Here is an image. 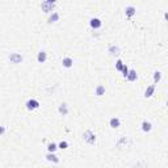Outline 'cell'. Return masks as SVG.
Instances as JSON below:
<instances>
[{
    "label": "cell",
    "mask_w": 168,
    "mask_h": 168,
    "mask_svg": "<svg viewBox=\"0 0 168 168\" xmlns=\"http://www.w3.org/2000/svg\"><path fill=\"white\" fill-rule=\"evenodd\" d=\"M4 133H5V127L4 126H0V136H1Z\"/></svg>",
    "instance_id": "603a6c76"
},
{
    "label": "cell",
    "mask_w": 168,
    "mask_h": 168,
    "mask_svg": "<svg viewBox=\"0 0 168 168\" xmlns=\"http://www.w3.org/2000/svg\"><path fill=\"white\" fill-rule=\"evenodd\" d=\"M41 9H42V12H45V13H51L52 10H54V4L43 0V1L41 3Z\"/></svg>",
    "instance_id": "3957f363"
},
{
    "label": "cell",
    "mask_w": 168,
    "mask_h": 168,
    "mask_svg": "<svg viewBox=\"0 0 168 168\" xmlns=\"http://www.w3.org/2000/svg\"><path fill=\"white\" fill-rule=\"evenodd\" d=\"M62 64H63V67L64 68H71L74 66V60H72V58H70V57H64L63 58V60H62Z\"/></svg>",
    "instance_id": "ba28073f"
},
{
    "label": "cell",
    "mask_w": 168,
    "mask_h": 168,
    "mask_svg": "<svg viewBox=\"0 0 168 168\" xmlns=\"http://www.w3.org/2000/svg\"><path fill=\"white\" fill-rule=\"evenodd\" d=\"M58 150V144L55 143H49L47 144V151L49 152H55Z\"/></svg>",
    "instance_id": "d6986e66"
},
{
    "label": "cell",
    "mask_w": 168,
    "mask_h": 168,
    "mask_svg": "<svg viewBox=\"0 0 168 168\" xmlns=\"http://www.w3.org/2000/svg\"><path fill=\"white\" fill-rule=\"evenodd\" d=\"M121 72H122V76H123V78H126V75L129 74V67L125 64V63H123V66H122V70H121Z\"/></svg>",
    "instance_id": "ffe728a7"
},
{
    "label": "cell",
    "mask_w": 168,
    "mask_h": 168,
    "mask_svg": "<svg viewBox=\"0 0 168 168\" xmlns=\"http://www.w3.org/2000/svg\"><path fill=\"white\" fill-rule=\"evenodd\" d=\"M141 126H142V130H143L144 133H150V131L152 130V123L150 122V121H146V120H144L143 122H142Z\"/></svg>",
    "instance_id": "30bf717a"
},
{
    "label": "cell",
    "mask_w": 168,
    "mask_h": 168,
    "mask_svg": "<svg viewBox=\"0 0 168 168\" xmlns=\"http://www.w3.org/2000/svg\"><path fill=\"white\" fill-rule=\"evenodd\" d=\"M94 94L96 96H102V94H105V87L102 85V84H99V85L96 87V89H94Z\"/></svg>",
    "instance_id": "2e32d148"
},
{
    "label": "cell",
    "mask_w": 168,
    "mask_h": 168,
    "mask_svg": "<svg viewBox=\"0 0 168 168\" xmlns=\"http://www.w3.org/2000/svg\"><path fill=\"white\" fill-rule=\"evenodd\" d=\"M109 125H110V127H112V129L120 127V126H121L120 118H118V117H112V118H110V121H109Z\"/></svg>",
    "instance_id": "9c48e42d"
},
{
    "label": "cell",
    "mask_w": 168,
    "mask_h": 168,
    "mask_svg": "<svg viewBox=\"0 0 168 168\" xmlns=\"http://www.w3.org/2000/svg\"><path fill=\"white\" fill-rule=\"evenodd\" d=\"M83 138H84V141H85L88 144H94V142H96V135H94V133L92 130L84 131Z\"/></svg>",
    "instance_id": "6da1fadb"
},
{
    "label": "cell",
    "mask_w": 168,
    "mask_h": 168,
    "mask_svg": "<svg viewBox=\"0 0 168 168\" xmlns=\"http://www.w3.org/2000/svg\"><path fill=\"white\" fill-rule=\"evenodd\" d=\"M160 80H162V72H160V71H155L154 72V83L159 84Z\"/></svg>",
    "instance_id": "ac0fdd59"
},
{
    "label": "cell",
    "mask_w": 168,
    "mask_h": 168,
    "mask_svg": "<svg viewBox=\"0 0 168 168\" xmlns=\"http://www.w3.org/2000/svg\"><path fill=\"white\" fill-rule=\"evenodd\" d=\"M58 20H59V13H58V12H54V10H52V12L50 13L49 18H47V22H49V24H52V22H57Z\"/></svg>",
    "instance_id": "4fadbf2b"
},
{
    "label": "cell",
    "mask_w": 168,
    "mask_h": 168,
    "mask_svg": "<svg viewBox=\"0 0 168 168\" xmlns=\"http://www.w3.org/2000/svg\"><path fill=\"white\" fill-rule=\"evenodd\" d=\"M108 51H109L112 55H117L118 51H120V49H118V46H116V45H110V46L108 47Z\"/></svg>",
    "instance_id": "e0dca14e"
},
{
    "label": "cell",
    "mask_w": 168,
    "mask_h": 168,
    "mask_svg": "<svg viewBox=\"0 0 168 168\" xmlns=\"http://www.w3.org/2000/svg\"><path fill=\"white\" fill-rule=\"evenodd\" d=\"M58 112H59L60 116H67L68 114V106L66 102H62V104L59 105V108H58Z\"/></svg>",
    "instance_id": "7c38bea8"
},
{
    "label": "cell",
    "mask_w": 168,
    "mask_h": 168,
    "mask_svg": "<svg viewBox=\"0 0 168 168\" xmlns=\"http://www.w3.org/2000/svg\"><path fill=\"white\" fill-rule=\"evenodd\" d=\"M46 1L51 3V4H55V3H57V1H58V0H46Z\"/></svg>",
    "instance_id": "cb8c5ba5"
},
{
    "label": "cell",
    "mask_w": 168,
    "mask_h": 168,
    "mask_svg": "<svg viewBox=\"0 0 168 168\" xmlns=\"http://www.w3.org/2000/svg\"><path fill=\"white\" fill-rule=\"evenodd\" d=\"M68 147V143L66 141H62V142H59V144H58V148H60V150H66Z\"/></svg>",
    "instance_id": "44dd1931"
},
{
    "label": "cell",
    "mask_w": 168,
    "mask_h": 168,
    "mask_svg": "<svg viewBox=\"0 0 168 168\" xmlns=\"http://www.w3.org/2000/svg\"><path fill=\"white\" fill-rule=\"evenodd\" d=\"M89 25H91L92 29H94V30H97V29L101 28L102 25V21L100 20L99 17H92L91 20H89Z\"/></svg>",
    "instance_id": "5b68a950"
},
{
    "label": "cell",
    "mask_w": 168,
    "mask_h": 168,
    "mask_svg": "<svg viewBox=\"0 0 168 168\" xmlns=\"http://www.w3.org/2000/svg\"><path fill=\"white\" fill-rule=\"evenodd\" d=\"M22 55L18 54V52H12V54L9 55V60L10 63H13V64H18V63L22 62Z\"/></svg>",
    "instance_id": "277c9868"
},
{
    "label": "cell",
    "mask_w": 168,
    "mask_h": 168,
    "mask_svg": "<svg viewBox=\"0 0 168 168\" xmlns=\"http://www.w3.org/2000/svg\"><path fill=\"white\" fill-rule=\"evenodd\" d=\"M122 66H123L122 60L117 59V62H116V68H117V71H120V72H121V70H122Z\"/></svg>",
    "instance_id": "7402d4cb"
},
{
    "label": "cell",
    "mask_w": 168,
    "mask_h": 168,
    "mask_svg": "<svg viewBox=\"0 0 168 168\" xmlns=\"http://www.w3.org/2000/svg\"><path fill=\"white\" fill-rule=\"evenodd\" d=\"M46 160L50 163H54V164H58V163H59V159H58V156L55 155V152H47Z\"/></svg>",
    "instance_id": "8992f818"
},
{
    "label": "cell",
    "mask_w": 168,
    "mask_h": 168,
    "mask_svg": "<svg viewBox=\"0 0 168 168\" xmlns=\"http://www.w3.org/2000/svg\"><path fill=\"white\" fill-rule=\"evenodd\" d=\"M136 78H138V75H136V71L135 70H129V74L126 75L125 79H127L129 81H135Z\"/></svg>",
    "instance_id": "5bb4252c"
},
{
    "label": "cell",
    "mask_w": 168,
    "mask_h": 168,
    "mask_svg": "<svg viewBox=\"0 0 168 168\" xmlns=\"http://www.w3.org/2000/svg\"><path fill=\"white\" fill-rule=\"evenodd\" d=\"M135 13H136V8L133 7V5H127V7L125 8V15L127 16L129 18L133 17V16L135 15Z\"/></svg>",
    "instance_id": "52a82bcc"
},
{
    "label": "cell",
    "mask_w": 168,
    "mask_h": 168,
    "mask_svg": "<svg viewBox=\"0 0 168 168\" xmlns=\"http://www.w3.org/2000/svg\"><path fill=\"white\" fill-rule=\"evenodd\" d=\"M25 105L29 110H37L39 108V102H38V100H36V99H29L28 101L25 102Z\"/></svg>",
    "instance_id": "7a4b0ae2"
},
{
    "label": "cell",
    "mask_w": 168,
    "mask_h": 168,
    "mask_svg": "<svg viewBox=\"0 0 168 168\" xmlns=\"http://www.w3.org/2000/svg\"><path fill=\"white\" fill-rule=\"evenodd\" d=\"M47 59V54L46 51H43V50H41V51L38 52V55H37V60H38V63H45Z\"/></svg>",
    "instance_id": "9a60e30c"
},
{
    "label": "cell",
    "mask_w": 168,
    "mask_h": 168,
    "mask_svg": "<svg viewBox=\"0 0 168 168\" xmlns=\"http://www.w3.org/2000/svg\"><path fill=\"white\" fill-rule=\"evenodd\" d=\"M154 93H155V84H151V85H148L146 88V91H144V97L148 99V97H151Z\"/></svg>",
    "instance_id": "8fae6325"
}]
</instances>
